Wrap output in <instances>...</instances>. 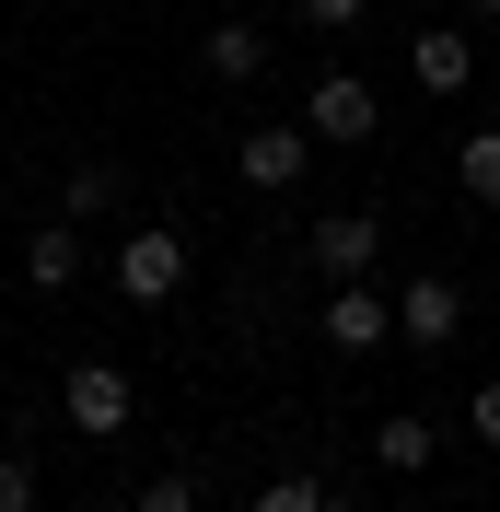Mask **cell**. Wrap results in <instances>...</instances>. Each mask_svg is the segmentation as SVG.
I'll use <instances>...</instances> for the list:
<instances>
[{"mask_svg": "<svg viewBox=\"0 0 500 512\" xmlns=\"http://www.w3.org/2000/svg\"><path fill=\"white\" fill-rule=\"evenodd\" d=\"M117 291L140 303V315L175 303V291H187V233H175V222H140V233L117 245Z\"/></svg>", "mask_w": 500, "mask_h": 512, "instance_id": "6da1fadb", "label": "cell"}, {"mask_svg": "<svg viewBox=\"0 0 500 512\" xmlns=\"http://www.w3.org/2000/svg\"><path fill=\"white\" fill-rule=\"evenodd\" d=\"M59 419L82 431V443H117L128 419H140V396H128V373H117V361H70V384H59Z\"/></svg>", "mask_w": 500, "mask_h": 512, "instance_id": "7a4b0ae2", "label": "cell"}, {"mask_svg": "<svg viewBox=\"0 0 500 512\" xmlns=\"http://www.w3.org/2000/svg\"><path fill=\"white\" fill-rule=\"evenodd\" d=\"M314 152H326V140H314L303 117H268V128H245V152H233V163H245L256 198H291V187L314 175Z\"/></svg>", "mask_w": 500, "mask_h": 512, "instance_id": "3957f363", "label": "cell"}, {"mask_svg": "<svg viewBox=\"0 0 500 512\" xmlns=\"http://www.w3.org/2000/svg\"><path fill=\"white\" fill-rule=\"evenodd\" d=\"M303 128L326 140V152H361V140L384 128V105H373V82H361V70H326V82L303 94Z\"/></svg>", "mask_w": 500, "mask_h": 512, "instance_id": "277c9868", "label": "cell"}, {"mask_svg": "<svg viewBox=\"0 0 500 512\" xmlns=\"http://www.w3.org/2000/svg\"><path fill=\"white\" fill-rule=\"evenodd\" d=\"M314 326H326V350H384V338H396V291H373V280H338Z\"/></svg>", "mask_w": 500, "mask_h": 512, "instance_id": "5b68a950", "label": "cell"}, {"mask_svg": "<svg viewBox=\"0 0 500 512\" xmlns=\"http://www.w3.org/2000/svg\"><path fill=\"white\" fill-rule=\"evenodd\" d=\"M454 326H466V291L442 280V268L396 291V338H407V350H454Z\"/></svg>", "mask_w": 500, "mask_h": 512, "instance_id": "8992f818", "label": "cell"}, {"mask_svg": "<svg viewBox=\"0 0 500 512\" xmlns=\"http://www.w3.org/2000/svg\"><path fill=\"white\" fill-rule=\"evenodd\" d=\"M373 256H384V210H326L314 222V268L326 280H373Z\"/></svg>", "mask_w": 500, "mask_h": 512, "instance_id": "52a82bcc", "label": "cell"}, {"mask_svg": "<svg viewBox=\"0 0 500 512\" xmlns=\"http://www.w3.org/2000/svg\"><path fill=\"white\" fill-rule=\"evenodd\" d=\"M407 70H419V94H466L477 82V35L466 24H419L407 35Z\"/></svg>", "mask_w": 500, "mask_h": 512, "instance_id": "ba28073f", "label": "cell"}, {"mask_svg": "<svg viewBox=\"0 0 500 512\" xmlns=\"http://www.w3.org/2000/svg\"><path fill=\"white\" fill-rule=\"evenodd\" d=\"M198 70H210V82H256V70H268V24H245V12H221V24L198 35Z\"/></svg>", "mask_w": 500, "mask_h": 512, "instance_id": "9c48e42d", "label": "cell"}, {"mask_svg": "<svg viewBox=\"0 0 500 512\" xmlns=\"http://www.w3.org/2000/svg\"><path fill=\"white\" fill-rule=\"evenodd\" d=\"M24 280H35V291H70V280H82V222H70V210L24 233Z\"/></svg>", "mask_w": 500, "mask_h": 512, "instance_id": "30bf717a", "label": "cell"}, {"mask_svg": "<svg viewBox=\"0 0 500 512\" xmlns=\"http://www.w3.org/2000/svg\"><path fill=\"white\" fill-rule=\"evenodd\" d=\"M431 454H442V431H431V419H419V408H396V419H373V466H384V478H419V466H431Z\"/></svg>", "mask_w": 500, "mask_h": 512, "instance_id": "8fae6325", "label": "cell"}, {"mask_svg": "<svg viewBox=\"0 0 500 512\" xmlns=\"http://www.w3.org/2000/svg\"><path fill=\"white\" fill-rule=\"evenodd\" d=\"M117 198H128V163H70L59 210H70V222H94V210H117Z\"/></svg>", "mask_w": 500, "mask_h": 512, "instance_id": "7c38bea8", "label": "cell"}, {"mask_svg": "<svg viewBox=\"0 0 500 512\" xmlns=\"http://www.w3.org/2000/svg\"><path fill=\"white\" fill-rule=\"evenodd\" d=\"M454 175H466V198H477V210H500V128H466Z\"/></svg>", "mask_w": 500, "mask_h": 512, "instance_id": "4fadbf2b", "label": "cell"}, {"mask_svg": "<svg viewBox=\"0 0 500 512\" xmlns=\"http://www.w3.org/2000/svg\"><path fill=\"white\" fill-rule=\"evenodd\" d=\"M245 512H338V489H326V478H268Z\"/></svg>", "mask_w": 500, "mask_h": 512, "instance_id": "5bb4252c", "label": "cell"}, {"mask_svg": "<svg viewBox=\"0 0 500 512\" xmlns=\"http://www.w3.org/2000/svg\"><path fill=\"white\" fill-rule=\"evenodd\" d=\"M128 512H198V466H163V478H140V501Z\"/></svg>", "mask_w": 500, "mask_h": 512, "instance_id": "9a60e30c", "label": "cell"}, {"mask_svg": "<svg viewBox=\"0 0 500 512\" xmlns=\"http://www.w3.org/2000/svg\"><path fill=\"white\" fill-rule=\"evenodd\" d=\"M0 512H35V466L24 454H0Z\"/></svg>", "mask_w": 500, "mask_h": 512, "instance_id": "2e32d148", "label": "cell"}, {"mask_svg": "<svg viewBox=\"0 0 500 512\" xmlns=\"http://www.w3.org/2000/svg\"><path fill=\"white\" fill-rule=\"evenodd\" d=\"M466 431H477V443L500 454V384H477V396H466Z\"/></svg>", "mask_w": 500, "mask_h": 512, "instance_id": "e0dca14e", "label": "cell"}, {"mask_svg": "<svg viewBox=\"0 0 500 512\" xmlns=\"http://www.w3.org/2000/svg\"><path fill=\"white\" fill-rule=\"evenodd\" d=\"M314 24H361V12H373V0H303Z\"/></svg>", "mask_w": 500, "mask_h": 512, "instance_id": "ac0fdd59", "label": "cell"}, {"mask_svg": "<svg viewBox=\"0 0 500 512\" xmlns=\"http://www.w3.org/2000/svg\"><path fill=\"white\" fill-rule=\"evenodd\" d=\"M466 12H477V24H500V0H466Z\"/></svg>", "mask_w": 500, "mask_h": 512, "instance_id": "d6986e66", "label": "cell"}, {"mask_svg": "<svg viewBox=\"0 0 500 512\" xmlns=\"http://www.w3.org/2000/svg\"><path fill=\"white\" fill-rule=\"evenodd\" d=\"M94 512H128V501H94Z\"/></svg>", "mask_w": 500, "mask_h": 512, "instance_id": "ffe728a7", "label": "cell"}]
</instances>
